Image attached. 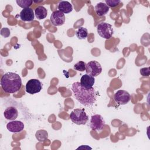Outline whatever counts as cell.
<instances>
[{"label":"cell","instance_id":"10","mask_svg":"<svg viewBox=\"0 0 150 150\" xmlns=\"http://www.w3.org/2000/svg\"><path fill=\"white\" fill-rule=\"evenodd\" d=\"M19 17L23 22H31L34 20L35 14L33 9L30 8L23 9L20 13Z\"/></svg>","mask_w":150,"mask_h":150},{"label":"cell","instance_id":"13","mask_svg":"<svg viewBox=\"0 0 150 150\" xmlns=\"http://www.w3.org/2000/svg\"><path fill=\"white\" fill-rule=\"evenodd\" d=\"M4 117L8 120L14 121L18 115V111L17 109L13 106L7 107L4 112Z\"/></svg>","mask_w":150,"mask_h":150},{"label":"cell","instance_id":"5","mask_svg":"<svg viewBox=\"0 0 150 150\" xmlns=\"http://www.w3.org/2000/svg\"><path fill=\"white\" fill-rule=\"evenodd\" d=\"M86 74L96 77L102 72V67L100 63L96 60H92L86 64Z\"/></svg>","mask_w":150,"mask_h":150},{"label":"cell","instance_id":"15","mask_svg":"<svg viewBox=\"0 0 150 150\" xmlns=\"http://www.w3.org/2000/svg\"><path fill=\"white\" fill-rule=\"evenodd\" d=\"M58 9L63 13H69L73 11V6L68 1H61L58 4Z\"/></svg>","mask_w":150,"mask_h":150},{"label":"cell","instance_id":"18","mask_svg":"<svg viewBox=\"0 0 150 150\" xmlns=\"http://www.w3.org/2000/svg\"><path fill=\"white\" fill-rule=\"evenodd\" d=\"M76 35L79 39H85L88 36V30L86 28L81 27L76 31Z\"/></svg>","mask_w":150,"mask_h":150},{"label":"cell","instance_id":"7","mask_svg":"<svg viewBox=\"0 0 150 150\" xmlns=\"http://www.w3.org/2000/svg\"><path fill=\"white\" fill-rule=\"evenodd\" d=\"M26 91L30 94H33L40 92L42 88L41 82L38 79H30L26 84Z\"/></svg>","mask_w":150,"mask_h":150},{"label":"cell","instance_id":"6","mask_svg":"<svg viewBox=\"0 0 150 150\" xmlns=\"http://www.w3.org/2000/svg\"><path fill=\"white\" fill-rule=\"evenodd\" d=\"M105 121L101 115L96 114L91 116L90 122V126L92 130L100 132L103 129Z\"/></svg>","mask_w":150,"mask_h":150},{"label":"cell","instance_id":"4","mask_svg":"<svg viewBox=\"0 0 150 150\" xmlns=\"http://www.w3.org/2000/svg\"><path fill=\"white\" fill-rule=\"evenodd\" d=\"M97 30L101 37L106 39H110L114 33L112 25L106 22L100 23L97 25Z\"/></svg>","mask_w":150,"mask_h":150},{"label":"cell","instance_id":"19","mask_svg":"<svg viewBox=\"0 0 150 150\" xmlns=\"http://www.w3.org/2000/svg\"><path fill=\"white\" fill-rule=\"evenodd\" d=\"M16 2L18 5L23 9L29 8L33 3L32 0H17Z\"/></svg>","mask_w":150,"mask_h":150},{"label":"cell","instance_id":"9","mask_svg":"<svg viewBox=\"0 0 150 150\" xmlns=\"http://www.w3.org/2000/svg\"><path fill=\"white\" fill-rule=\"evenodd\" d=\"M65 15L61 11H53L50 15V22L54 26H61L65 22Z\"/></svg>","mask_w":150,"mask_h":150},{"label":"cell","instance_id":"23","mask_svg":"<svg viewBox=\"0 0 150 150\" xmlns=\"http://www.w3.org/2000/svg\"><path fill=\"white\" fill-rule=\"evenodd\" d=\"M140 73L142 76H149L150 74V69L149 67L142 68L140 70Z\"/></svg>","mask_w":150,"mask_h":150},{"label":"cell","instance_id":"12","mask_svg":"<svg viewBox=\"0 0 150 150\" xmlns=\"http://www.w3.org/2000/svg\"><path fill=\"white\" fill-rule=\"evenodd\" d=\"M94 83H95L94 77L87 74L83 75L80 79L81 85L86 88H90L93 87V86L94 85Z\"/></svg>","mask_w":150,"mask_h":150},{"label":"cell","instance_id":"8","mask_svg":"<svg viewBox=\"0 0 150 150\" xmlns=\"http://www.w3.org/2000/svg\"><path fill=\"white\" fill-rule=\"evenodd\" d=\"M131 99L130 94L124 90L117 91L114 96V100L116 103L120 105H124L128 103Z\"/></svg>","mask_w":150,"mask_h":150},{"label":"cell","instance_id":"20","mask_svg":"<svg viewBox=\"0 0 150 150\" xmlns=\"http://www.w3.org/2000/svg\"><path fill=\"white\" fill-rule=\"evenodd\" d=\"M86 64L85 62L83 61H79L74 65L73 68L77 71H84V70H86Z\"/></svg>","mask_w":150,"mask_h":150},{"label":"cell","instance_id":"3","mask_svg":"<svg viewBox=\"0 0 150 150\" xmlns=\"http://www.w3.org/2000/svg\"><path fill=\"white\" fill-rule=\"evenodd\" d=\"M72 122L77 125H84L88 120V117L83 109L76 108L72 111L70 114Z\"/></svg>","mask_w":150,"mask_h":150},{"label":"cell","instance_id":"2","mask_svg":"<svg viewBox=\"0 0 150 150\" xmlns=\"http://www.w3.org/2000/svg\"><path fill=\"white\" fill-rule=\"evenodd\" d=\"M1 86L5 93H15L22 87L21 78L15 73L7 72L1 77Z\"/></svg>","mask_w":150,"mask_h":150},{"label":"cell","instance_id":"1","mask_svg":"<svg viewBox=\"0 0 150 150\" xmlns=\"http://www.w3.org/2000/svg\"><path fill=\"white\" fill-rule=\"evenodd\" d=\"M72 91L76 100L86 107H91L96 101V92L93 87L86 88L80 82L72 84Z\"/></svg>","mask_w":150,"mask_h":150},{"label":"cell","instance_id":"21","mask_svg":"<svg viewBox=\"0 0 150 150\" xmlns=\"http://www.w3.org/2000/svg\"><path fill=\"white\" fill-rule=\"evenodd\" d=\"M105 4L108 6L109 7H115L119 5V4L121 2L120 1L118 0H106Z\"/></svg>","mask_w":150,"mask_h":150},{"label":"cell","instance_id":"14","mask_svg":"<svg viewBox=\"0 0 150 150\" xmlns=\"http://www.w3.org/2000/svg\"><path fill=\"white\" fill-rule=\"evenodd\" d=\"M110 9L109 6L106 4L99 2L95 6V11L98 16H103L107 13Z\"/></svg>","mask_w":150,"mask_h":150},{"label":"cell","instance_id":"17","mask_svg":"<svg viewBox=\"0 0 150 150\" xmlns=\"http://www.w3.org/2000/svg\"><path fill=\"white\" fill-rule=\"evenodd\" d=\"M35 137L39 142H43L47 139L48 133L45 129H40L36 132Z\"/></svg>","mask_w":150,"mask_h":150},{"label":"cell","instance_id":"16","mask_svg":"<svg viewBox=\"0 0 150 150\" xmlns=\"http://www.w3.org/2000/svg\"><path fill=\"white\" fill-rule=\"evenodd\" d=\"M35 14L38 19H43L47 16V11L43 6H38L35 9Z\"/></svg>","mask_w":150,"mask_h":150},{"label":"cell","instance_id":"22","mask_svg":"<svg viewBox=\"0 0 150 150\" xmlns=\"http://www.w3.org/2000/svg\"><path fill=\"white\" fill-rule=\"evenodd\" d=\"M10 30L7 28H3L1 30V35L4 38H8L10 36Z\"/></svg>","mask_w":150,"mask_h":150},{"label":"cell","instance_id":"11","mask_svg":"<svg viewBox=\"0 0 150 150\" xmlns=\"http://www.w3.org/2000/svg\"><path fill=\"white\" fill-rule=\"evenodd\" d=\"M6 128L8 131L11 132H19L24 128V124L20 121H12L9 122L6 125Z\"/></svg>","mask_w":150,"mask_h":150}]
</instances>
